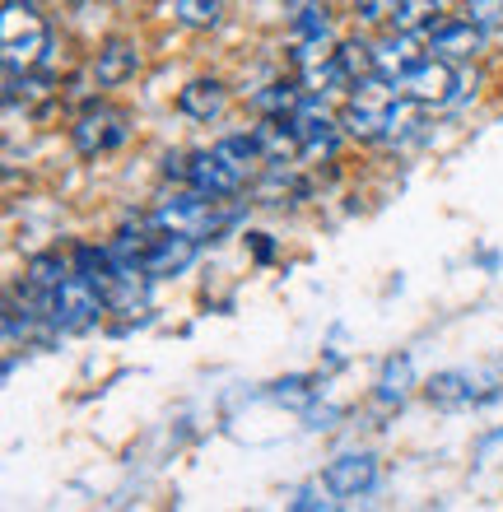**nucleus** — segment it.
<instances>
[{
	"mask_svg": "<svg viewBox=\"0 0 503 512\" xmlns=\"http://www.w3.org/2000/svg\"><path fill=\"white\" fill-rule=\"evenodd\" d=\"M294 33H299V38H327V33H331L327 10H317V5H303V10L294 14Z\"/></svg>",
	"mask_w": 503,
	"mask_h": 512,
	"instance_id": "4be33fe9",
	"label": "nucleus"
},
{
	"mask_svg": "<svg viewBox=\"0 0 503 512\" xmlns=\"http://www.w3.org/2000/svg\"><path fill=\"white\" fill-rule=\"evenodd\" d=\"M336 489L331 485H308V489H299V499H294V508L299 512H308V508H336Z\"/></svg>",
	"mask_w": 503,
	"mask_h": 512,
	"instance_id": "b1692460",
	"label": "nucleus"
},
{
	"mask_svg": "<svg viewBox=\"0 0 503 512\" xmlns=\"http://www.w3.org/2000/svg\"><path fill=\"white\" fill-rule=\"evenodd\" d=\"M327 485L336 489L340 499H359L368 489L378 485V461L368 457V452H345L327 466Z\"/></svg>",
	"mask_w": 503,
	"mask_h": 512,
	"instance_id": "9d476101",
	"label": "nucleus"
},
{
	"mask_svg": "<svg viewBox=\"0 0 503 512\" xmlns=\"http://www.w3.org/2000/svg\"><path fill=\"white\" fill-rule=\"evenodd\" d=\"M47 19H42L28 0H5V10H0V47H5V70L19 75V70H33L47 52Z\"/></svg>",
	"mask_w": 503,
	"mask_h": 512,
	"instance_id": "f257e3e1",
	"label": "nucleus"
},
{
	"mask_svg": "<svg viewBox=\"0 0 503 512\" xmlns=\"http://www.w3.org/2000/svg\"><path fill=\"white\" fill-rule=\"evenodd\" d=\"M410 387H415V359H410V354H392L378 373V401L401 405L410 396Z\"/></svg>",
	"mask_w": 503,
	"mask_h": 512,
	"instance_id": "dca6fc26",
	"label": "nucleus"
},
{
	"mask_svg": "<svg viewBox=\"0 0 503 512\" xmlns=\"http://www.w3.org/2000/svg\"><path fill=\"white\" fill-rule=\"evenodd\" d=\"M331 47H327V38H303V47L299 52H294V61H299V66H317V61H331Z\"/></svg>",
	"mask_w": 503,
	"mask_h": 512,
	"instance_id": "a878e982",
	"label": "nucleus"
},
{
	"mask_svg": "<svg viewBox=\"0 0 503 512\" xmlns=\"http://www.w3.org/2000/svg\"><path fill=\"white\" fill-rule=\"evenodd\" d=\"M70 270L61 266V256H33L28 261V289L33 294H42V298H52L56 294V284L66 280Z\"/></svg>",
	"mask_w": 503,
	"mask_h": 512,
	"instance_id": "6ab92c4d",
	"label": "nucleus"
},
{
	"mask_svg": "<svg viewBox=\"0 0 503 512\" xmlns=\"http://www.w3.org/2000/svg\"><path fill=\"white\" fill-rule=\"evenodd\" d=\"M126 140V112L122 108H108V103H94V108L80 112V122H75V149H80L84 159H94V154H108Z\"/></svg>",
	"mask_w": 503,
	"mask_h": 512,
	"instance_id": "39448f33",
	"label": "nucleus"
},
{
	"mask_svg": "<svg viewBox=\"0 0 503 512\" xmlns=\"http://www.w3.org/2000/svg\"><path fill=\"white\" fill-rule=\"evenodd\" d=\"M229 224V215H219L215 210V196H173L168 205L154 210V229L159 233H191V238H215L219 229Z\"/></svg>",
	"mask_w": 503,
	"mask_h": 512,
	"instance_id": "7ed1b4c3",
	"label": "nucleus"
},
{
	"mask_svg": "<svg viewBox=\"0 0 503 512\" xmlns=\"http://www.w3.org/2000/svg\"><path fill=\"white\" fill-rule=\"evenodd\" d=\"M480 42H485V28L471 24V19H438V24H429V52L448 56V61L476 56Z\"/></svg>",
	"mask_w": 503,
	"mask_h": 512,
	"instance_id": "1a4fd4ad",
	"label": "nucleus"
},
{
	"mask_svg": "<svg viewBox=\"0 0 503 512\" xmlns=\"http://www.w3.org/2000/svg\"><path fill=\"white\" fill-rule=\"evenodd\" d=\"M229 94H224V84L219 80H191L182 94H177V108L187 112L191 122H215L219 112H224Z\"/></svg>",
	"mask_w": 503,
	"mask_h": 512,
	"instance_id": "2eb2a0df",
	"label": "nucleus"
},
{
	"mask_svg": "<svg viewBox=\"0 0 503 512\" xmlns=\"http://www.w3.org/2000/svg\"><path fill=\"white\" fill-rule=\"evenodd\" d=\"M215 149L233 163V168H238V173H252V168L266 159V154H261V145H257V135H224Z\"/></svg>",
	"mask_w": 503,
	"mask_h": 512,
	"instance_id": "aec40b11",
	"label": "nucleus"
},
{
	"mask_svg": "<svg viewBox=\"0 0 503 512\" xmlns=\"http://www.w3.org/2000/svg\"><path fill=\"white\" fill-rule=\"evenodd\" d=\"M466 19L480 28H503V0H466Z\"/></svg>",
	"mask_w": 503,
	"mask_h": 512,
	"instance_id": "5701e85b",
	"label": "nucleus"
},
{
	"mask_svg": "<svg viewBox=\"0 0 503 512\" xmlns=\"http://www.w3.org/2000/svg\"><path fill=\"white\" fill-rule=\"evenodd\" d=\"M457 89H462V75L452 70L448 56L420 61V66L401 80V94H406L410 103H420V108H443V103H452V98H457Z\"/></svg>",
	"mask_w": 503,
	"mask_h": 512,
	"instance_id": "20e7f679",
	"label": "nucleus"
},
{
	"mask_svg": "<svg viewBox=\"0 0 503 512\" xmlns=\"http://www.w3.org/2000/svg\"><path fill=\"white\" fill-rule=\"evenodd\" d=\"M173 14L187 28H215L219 24V0H177Z\"/></svg>",
	"mask_w": 503,
	"mask_h": 512,
	"instance_id": "412c9836",
	"label": "nucleus"
},
{
	"mask_svg": "<svg viewBox=\"0 0 503 512\" xmlns=\"http://www.w3.org/2000/svg\"><path fill=\"white\" fill-rule=\"evenodd\" d=\"M108 308V294L98 289L84 270H75V275H66V280L56 284L52 294V326H61V331H84V326L98 322V312Z\"/></svg>",
	"mask_w": 503,
	"mask_h": 512,
	"instance_id": "f03ea898",
	"label": "nucleus"
},
{
	"mask_svg": "<svg viewBox=\"0 0 503 512\" xmlns=\"http://www.w3.org/2000/svg\"><path fill=\"white\" fill-rule=\"evenodd\" d=\"M396 5L401 0H359V14H364L368 24H382V19H396Z\"/></svg>",
	"mask_w": 503,
	"mask_h": 512,
	"instance_id": "bb28decb",
	"label": "nucleus"
},
{
	"mask_svg": "<svg viewBox=\"0 0 503 512\" xmlns=\"http://www.w3.org/2000/svg\"><path fill=\"white\" fill-rule=\"evenodd\" d=\"M373 61H378V75L387 84H396V89H401V80H406L410 70L420 66V52H415V38H410L406 28H401V33H392V38L387 42H378V47H373Z\"/></svg>",
	"mask_w": 503,
	"mask_h": 512,
	"instance_id": "9b49d317",
	"label": "nucleus"
},
{
	"mask_svg": "<svg viewBox=\"0 0 503 512\" xmlns=\"http://www.w3.org/2000/svg\"><path fill=\"white\" fill-rule=\"evenodd\" d=\"M136 70H140V56H136V47H131V42H122V38L103 42L98 66H94V75H98V84H103V89H117V84H126L131 75H136Z\"/></svg>",
	"mask_w": 503,
	"mask_h": 512,
	"instance_id": "4468645a",
	"label": "nucleus"
},
{
	"mask_svg": "<svg viewBox=\"0 0 503 512\" xmlns=\"http://www.w3.org/2000/svg\"><path fill=\"white\" fill-rule=\"evenodd\" d=\"M243 177L247 173H238L219 149H201V154H191V163H187V182L196 191H205V196H215V201L238 196V191H243Z\"/></svg>",
	"mask_w": 503,
	"mask_h": 512,
	"instance_id": "423d86ee",
	"label": "nucleus"
},
{
	"mask_svg": "<svg viewBox=\"0 0 503 512\" xmlns=\"http://www.w3.org/2000/svg\"><path fill=\"white\" fill-rule=\"evenodd\" d=\"M299 89L294 84H271V89H261L257 98H252V108L261 112V117H294L299 112Z\"/></svg>",
	"mask_w": 503,
	"mask_h": 512,
	"instance_id": "a211bd4d",
	"label": "nucleus"
},
{
	"mask_svg": "<svg viewBox=\"0 0 503 512\" xmlns=\"http://www.w3.org/2000/svg\"><path fill=\"white\" fill-rule=\"evenodd\" d=\"M271 396H275V401H289V405L313 401V391H308V382H303V378H285V382H275Z\"/></svg>",
	"mask_w": 503,
	"mask_h": 512,
	"instance_id": "393cba45",
	"label": "nucleus"
},
{
	"mask_svg": "<svg viewBox=\"0 0 503 512\" xmlns=\"http://www.w3.org/2000/svg\"><path fill=\"white\" fill-rule=\"evenodd\" d=\"M294 131H299V140H303V154H331V149H336V122L317 108V98L299 103V112H294Z\"/></svg>",
	"mask_w": 503,
	"mask_h": 512,
	"instance_id": "f8f14e48",
	"label": "nucleus"
},
{
	"mask_svg": "<svg viewBox=\"0 0 503 512\" xmlns=\"http://www.w3.org/2000/svg\"><path fill=\"white\" fill-rule=\"evenodd\" d=\"M252 135H257L261 154H266L271 163H289L294 154H303V140H299V131H294V117H261V126Z\"/></svg>",
	"mask_w": 503,
	"mask_h": 512,
	"instance_id": "ddd939ff",
	"label": "nucleus"
},
{
	"mask_svg": "<svg viewBox=\"0 0 503 512\" xmlns=\"http://www.w3.org/2000/svg\"><path fill=\"white\" fill-rule=\"evenodd\" d=\"M196 243L191 233H159L150 238V252H145V275L150 280H168V275H182V270L196 261Z\"/></svg>",
	"mask_w": 503,
	"mask_h": 512,
	"instance_id": "6e6552de",
	"label": "nucleus"
},
{
	"mask_svg": "<svg viewBox=\"0 0 503 512\" xmlns=\"http://www.w3.org/2000/svg\"><path fill=\"white\" fill-rule=\"evenodd\" d=\"M336 61H340V70H345V84H359V80H368V75H378V61H373V47H368V42H340Z\"/></svg>",
	"mask_w": 503,
	"mask_h": 512,
	"instance_id": "f3484780",
	"label": "nucleus"
},
{
	"mask_svg": "<svg viewBox=\"0 0 503 512\" xmlns=\"http://www.w3.org/2000/svg\"><path fill=\"white\" fill-rule=\"evenodd\" d=\"M429 401L443 405V410H457V405H476L494 391V373H471V368H452V373H438L429 382Z\"/></svg>",
	"mask_w": 503,
	"mask_h": 512,
	"instance_id": "0eeeda50",
	"label": "nucleus"
}]
</instances>
